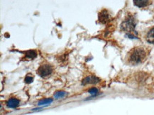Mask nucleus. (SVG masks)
Here are the masks:
<instances>
[{"mask_svg":"<svg viewBox=\"0 0 154 115\" xmlns=\"http://www.w3.org/2000/svg\"><path fill=\"white\" fill-rule=\"evenodd\" d=\"M66 95H67V92H65V91H56V92H55V94H54V97H55V98H56V99L61 98L65 97Z\"/></svg>","mask_w":154,"mask_h":115,"instance_id":"nucleus-11","label":"nucleus"},{"mask_svg":"<svg viewBox=\"0 0 154 115\" xmlns=\"http://www.w3.org/2000/svg\"><path fill=\"white\" fill-rule=\"evenodd\" d=\"M88 92H89L90 95H92V96H96L99 92V90H98L97 88H91L90 89H89L88 91Z\"/></svg>","mask_w":154,"mask_h":115,"instance_id":"nucleus-12","label":"nucleus"},{"mask_svg":"<svg viewBox=\"0 0 154 115\" xmlns=\"http://www.w3.org/2000/svg\"><path fill=\"white\" fill-rule=\"evenodd\" d=\"M136 25V21L135 18L131 15H129L123 21L121 28L122 31L129 33V35H131L132 33L135 32Z\"/></svg>","mask_w":154,"mask_h":115,"instance_id":"nucleus-2","label":"nucleus"},{"mask_svg":"<svg viewBox=\"0 0 154 115\" xmlns=\"http://www.w3.org/2000/svg\"><path fill=\"white\" fill-rule=\"evenodd\" d=\"M146 39L148 42L154 44V26L153 28H151L148 32L146 35Z\"/></svg>","mask_w":154,"mask_h":115,"instance_id":"nucleus-7","label":"nucleus"},{"mask_svg":"<svg viewBox=\"0 0 154 115\" xmlns=\"http://www.w3.org/2000/svg\"><path fill=\"white\" fill-rule=\"evenodd\" d=\"M109 14L106 10H102L99 14V21L102 23H106L109 20Z\"/></svg>","mask_w":154,"mask_h":115,"instance_id":"nucleus-6","label":"nucleus"},{"mask_svg":"<svg viewBox=\"0 0 154 115\" xmlns=\"http://www.w3.org/2000/svg\"><path fill=\"white\" fill-rule=\"evenodd\" d=\"M26 57L33 59L37 56V53L35 50H29L26 52Z\"/></svg>","mask_w":154,"mask_h":115,"instance_id":"nucleus-9","label":"nucleus"},{"mask_svg":"<svg viewBox=\"0 0 154 115\" xmlns=\"http://www.w3.org/2000/svg\"><path fill=\"white\" fill-rule=\"evenodd\" d=\"M33 77L32 75L28 74V75L26 76V78H25L24 81L25 83H31L33 81Z\"/></svg>","mask_w":154,"mask_h":115,"instance_id":"nucleus-13","label":"nucleus"},{"mask_svg":"<svg viewBox=\"0 0 154 115\" xmlns=\"http://www.w3.org/2000/svg\"><path fill=\"white\" fill-rule=\"evenodd\" d=\"M100 79L95 76H86L83 81H82V85H87V84H95L99 82Z\"/></svg>","mask_w":154,"mask_h":115,"instance_id":"nucleus-5","label":"nucleus"},{"mask_svg":"<svg viewBox=\"0 0 154 115\" xmlns=\"http://www.w3.org/2000/svg\"><path fill=\"white\" fill-rule=\"evenodd\" d=\"M53 72V67L51 65L48 64H44L39 66L37 70V74L41 76H47Z\"/></svg>","mask_w":154,"mask_h":115,"instance_id":"nucleus-3","label":"nucleus"},{"mask_svg":"<svg viewBox=\"0 0 154 115\" xmlns=\"http://www.w3.org/2000/svg\"><path fill=\"white\" fill-rule=\"evenodd\" d=\"M53 100L52 98H46L43 99V100H41L38 102V105L41 106V105H48V104L50 105L53 102Z\"/></svg>","mask_w":154,"mask_h":115,"instance_id":"nucleus-10","label":"nucleus"},{"mask_svg":"<svg viewBox=\"0 0 154 115\" xmlns=\"http://www.w3.org/2000/svg\"><path fill=\"white\" fill-rule=\"evenodd\" d=\"M134 4L138 7H145L150 4V1L148 0H134Z\"/></svg>","mask_w":154,"mask_h":115,"instance_id":"nucleus-8","label":"nucleus"},{"mask_svg":"<svg viewBox=\"0 0 154 115\" xmlns=\"http://www.w3.org/2000/svg\"><path fill=\"white\" fill-rule=\"evenodd\" d=\"M148 52L146 47H136L130 50L128 53L127 59L129 63L132 65H137L144 62L147 58Z\"/></svg>","mask_w":154,"mask_h":115,"instance_id":"nucleus-1","label":"nucleus"},{"mask_svg":"<svg viewBox=\"0 0 154 115\" xmlns=\"http://www.w3.org/2000/svg\"><path fill=\"white\" fill-rule=\"evenodd\" d=\"M19 104H20V100L16 98H11L6 102L7 107L11 109H15L19 106Z\"/></svg>","mask_w":154,"mask_h":115,"instance_id":"nucleus-4","label":"nucleus"}]
</instances>
